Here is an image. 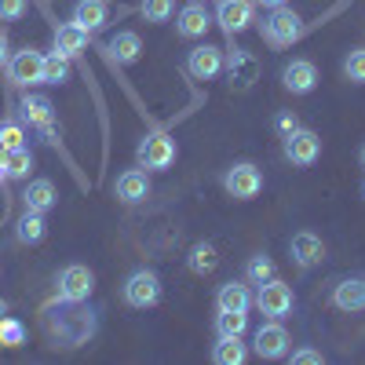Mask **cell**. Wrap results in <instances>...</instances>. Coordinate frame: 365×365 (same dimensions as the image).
Here are the masks:
<instances>
[{"mask_svg": "<svg viewBox=\"0 0 365 365\" xmlns=\"http://www.w3.org/2000/svg\"><path fill=\"white\" fill-rule=\"evenodd\" d=\"M8 58H11V51H8V34L0 29V66H8Z\"/></svg>", "mask_w": 365, "mask_h": 365, "instance_id": "f35d334b", "label": "cell"}, {"mask_svg": "<svg viewBox=\"0 0 365 365\" xmlns=\"http://www.w3.org/2000/svg\"><path fill=\"white\" fill-rule=\"evenodd\" d=\"M135 161H139V168H146V172H165V168H172V161H175V139H168L165 132H150V135L139 143V150H135Z\"/></svg>", "mask_w": 365, "mask_h": 365, "instance_id": "8992f818", "label": "cell"}, {"mask_svg": "<svg viewBox=\"0 0 365 365\" xmlns=\"http://www.w3.org/2000/svg\"><path fill=\"white\" fill-rule=\"evenodd\" d=\"M344 77H347L351 84H365V48L347 51V58H344Z\"/></svg>", "mask_w": 365, "mask_h": 365, "instance_id": "e575fe53", "label": "cell"}, {"mask_svg": "<svg viewBox=\"0 0 365 365\" xmlns=\"http://www.w3.org/2000/svg\"><path fill=\"white\" fill-rule=\"evenodd\" d=\"M282 150H285V158L299 168H311L318 158H322V135L311 132V128H296L289 135H282Z\"/></svg>", "mask_w": 365, "mask_h": 365, "instance_id": "52a82bcc", "label": "cell"}, {"mask_svg": "<svg viewBox=\"0 0 365 365\" xmlns=\"http://www.w3.org/2000/svg\"><path fill=\"white\" fill-rule=\"evenodd\" d=\"M70 77V58L58 55L55 48L44 55V70H41V84H66Z\"/></svg>", "mask_w": 365, "mask_h": 365, "instance_id": "83f0119b", "label": "cell"}, {"mask_svg": "<svg viewBox=\"0 0 365 365\" xmlns=\"http://www.w3.org/2000/svg\"><path fill=\"white\" fill-rule=\"evenodd\" d=\"M4 314H8V303H4V299H0V318H4Z\"/></svg>", "mask_w": 365, "mask_h": 365, "instance_id": "60d3db41", "label": "cell"}, {"mask_svg": "<svg viewBox=\"0 0 365 365\" xmlns=\"http://www.w3.org/2000/svg\"><path fill=\"white\" fill-rule=\"evenodd\" d=\"M88 48V29H81L77 22H66V26H58L55 29V51L58 55H66L70 63Z\"/></svg>", "mask_w": 365, "mask_h": 365, "instance_id": "7402d4cb", "label": "cell"}, {"mask_svg": "<svg viewBox=\"0 0 365 365\" xmlns=\"http://www.w3.org/2000/svg\"><path fill=\"white\" fill-rule=\"evenodd\" d=\"M212 22H216V19L205 11V4H197V0H194V4H187V8L175 15V34L179 37H205Z\"/></svg>", "mask_w": 365, "mask_h": 365, "instance_id": "d6986e66", "label": "cell"}, {"mask_svg": "<svg viewBox=\"0 0 365 365\" xmlns=\"http://www.w3.org/2000/svg\"><path fill=\"white\" fill-rule=\"evenodd\" d=\"M223 190L234 197V201H252L259 197L263 190V172L252 165V161H237L223 172Z\"/></svg>", "mask_w": 365, "mask_h": 365, "instance_id": "5b68a950", "label": "cell"}, {"mask_svg": "<svg viewBox=\"0 0 365 365\" xmlns=\"http://www.w3.org/2000/svg\"><path fill=\"white\" fill-rule=\"evenodd\" d=\"M187 70H190L194 81L220 77V73H223V48H216V44H197V48H190Z\"/></svg>", "mask_w": 365, "mask_h": 365, "instance_id": "5bb4252c", "label": "cell"}, {"mask_svg": "<svg viewBox=\"0 0 365 365\" xmlns=\"http://www.w3.org/2000/svg\"><path fill=\"white\" fill-rule=\"evenodd\" d=\"M292 365H322L325 361V354L322 351H314V347H299V351H292V354H285Z\"/></svg>", "mask_w": 365, "mask_h": 365, "instance_id": "8d00e7d4", "label": "cell"}, {"mask_svg": "<svg viewBox=\"0 0 365 365\" xmlns=\"http://www.w3.org/2000/svg\"><path fill=\"white\" fill-rule=\"evenodd\" d=\"M289 256H292V263L299 270H311V267H318L325 259V241L318 234H311V230H299V234L289 237Z\"/></svg>", "mask_w": 365, "mask_h": 365, "instance_id": "4fadbf2b", "label": "cell"}, {"mask_svg": "<svg viewBox=\"0 0 365 365\" xmlns=\"http://www.w3.org/2000/svg\"><path fill=\"white\" fill-rule=\"evenodd\" d=\"M292 303H296V296H292V289H289L285 282L270 278V282L259 285L256 307H259L267 318H285V314H292Z\"/></svg>", "mask_w": 365, "mask_h": 365, "instance_id": "8fae6325", "label": "cell"}, {"mask_svg": "<svg viewBox=\"0 0 365 365\" xmlns=\"http://www.w3.org/2000/svg\"><path fill=\"white\" fill-rule=\"evenodd\" d=\"M110 51L120 66H135L139 63V55H143V41L139 34H132V29H120V34L110 41Z\"/></svg>", "mask_w": 365, "mask_h": 365, "instance_id": "cb8c5ba5", "label": "cell"}, {"mask_svg": "<svg viewBox=\"0 0 365 365\" xmlns=\"http://www.w3.org/2000/svg\"><path fill=\"white\" fill-rule=\"evenodd\" d=\"M216 332L220 336H245L249 332V311H220L216 314Z\"/></svg>", "mask_w": 365, "mask_h": 365, "instance_id": "f1b7e54d", "label": "cell"}, {"mask_svg": "<svg viewBox=\"0 0 365 365\" xmlns=\"http://www.w3.org/2000/svg\"><path fill=\"white\" fill-rule=\"evenodd\" d=\"M252 351L263 358V361H278L289 354V329L282 325V318H270L267 325L256 329V340H252Z\"/></svg>", "mask_w": 365, "mask_h": 365, "instance_id": "ba28073f", "label": "cell"}, {"mask_svg": "<svg viewBox=\"0 0 365 365\" xmlns=\"http://www.w3.org/2000/svg\"><path fill=\"white\" fill-rule=\"evenodd\" d=\"M256 4H263V8H282V4H289V0H256Z\"/></svg>", "mask_w": 365, "mask_h": 365, "instance_id": "ab89813d", "label": "cell"}, {"mask_svg": "<svg viewBox=\"0 0 365 365\" xmlns=\"http://www.w3.org/2000/svg\"><path fill=\"white\" fill-rule=\"evenodd\" d=\"M216 22L227 37L245 34V29L256 22V4L252 0H220L216 4Z\"/></svg>", "mask_w": 365, "mask_h": 365, "instance_id": "30bf717a", "label": "cell"}, {"mask_svg": "<svg viewBox=\"0 0 365 365\" xmlns=\"http://www.w3.org/2000/svg\"><path fill=\"white\" fill-rule=\"evenodd\" d=\"M282 84H285V91H292V96H311V91L318 88V66L311 63V58H292V63L282 70Z\"/></svg>", "mask_w": 365, "mask_h": 365, "instance_id": "9a60e30c", "label": "cell"}, {"mask_svg": "<svg viewBox=\"0 0 365 365\" xmlns=\"http://www.w3.org/2000/svg\"><path fill=\"white\" fill-rule=\"evenodd\" d=\"M106 19H110V0H77L70 22H77L88 34H96V29L106 26Z\"/></svg>", "mask_w": 365, "mask_h": 365, "instance_id": "44dd1931", "label": "cell"}, {"mask_svg": "<svg viewBox=\"0 0 365 365\" xmlns=\"http://www.w3.org/2000/svg\"><path fill=\"white\" fill-rule=\"evenodd\" d=\"M120 296H125V303L128 307H135V311H150V307H158L161 303V278L154 270H132L128 278H125V285H120Z\"/></svg>", "mask_w": 365, "mask_h": 365, "instance_id": "7a4b0ae2", "label": "cell"}, {"mask_svg": "<svg viewBox=\"0 0 365 365\" xmlns=\"http://www.w3.org/2000/svg\"><path fill=\"white\" fill-rule=\"evenodd\" d=\"M332 307L344 314H358L365 311V278H344L332 289Z\"/></svg>", "mask_w": 365, "mask_h": 365, "instance_id": "e0dca14e", "label": "cell"}, {"mask_svg": "<svg viewBox=\"0 0 365 365\" xmlns=\"http://www.w3.org/2000/svg\"><path fill=\"white\" fill-rule=\"evenodd\" d=\"M26 344V325L19 318H0V347H22Z\"/></svg>", "mask_w": 365, "mask_h": 365, "instance_id": "d6a6232c", "label": "cell"}, {"mask_svg": "<svg viewBox=\"0 0 365 365\" xmlns=\"http://www.w3.org/2000/svg\"><path fill=\"white\" fill-rule=\"evenodd\" d=\"M296 128H299V120H296L292 110H282L278 117H274V132H278V135H289V132H296Z\"/></svg>", "mask_w": 365, "mask_h": 365, "instance_id": "74e56055", "label": "cell"}, {"mask_svg": "<svg viewBox=\"0 0 365 365\" xmlns=\"http://www.w3.org/2000/svg\"><path fill=\"white\" fill-rule=\"evenodd\" d=\"M41 70H44V51H37V48H22L8 58V81L15 88L41 84Z\"/></svg>", "mask_w": 365, "mask_h": 365, "instance_id": "9c48e42d", "label": "cell"}, {"mask_svg": "<svg viewBox=\"0 0 365 365\" xmlns=\"http://www.w3.org/2000/svg\"><path fill=\"white\" fill-rule=\"evenodd\" d=\"M197 4H205V0H197Z\"/></svg>", "mask_w": 365, "mask_h": 365, "instance_id": "ee69618b", "label": "cell"}, {"mask_svg": "<svg viewBox=\"0 0 365 365\" xmlns=\"http://www.w3.org/2000/svg\"><path fill=\"white\" fill-rule=\"evenodd\" d=\"M303 34V19L292 8H270V15L263 19V41L270 48H292Z\"/></svg>", "mask_w": 365, "mask_h": 365, "instance_id": "3957f363", "label": "cell"}, {"mask_svg": "<svg viewBox=\"0 0 365 365\" xmlns=\"http://www.w3.org/2000/svg\"><path fill=\"white\" fill-rule=\"evenodd\" d=\"M91 289H96V274H91L84 263H70L58 270V278H55V296L58 303H81L91 296Z\"/></svg>", "mask_w": 365, "mask_h": 365, "instance_id": "277c9868", "label": "cell"}, {"mask_svg": "<svg viewBox=\"0 0 365 365\" xmlns=\"http://www.w3.org/2000/svg\"><path fill=\"white\" fill-rule=\"evenodd\" d=\"M139 11H143V19H146V22L161 26V22H168V19L175 15V0H143Z\"/></svg>", "mask_w": 365, "mask_h": 365, "instance_id": "1f68e13d", "label": "cell"}, {"mask_svg": "<svg viewBox=\"0 0 365 365\" xmlns=\"http://www.w3.org/2000/svg\"><path fill=\"white\" fill-rule=\"evenodd\" d=\"M19 110H22V120H26V125L51 132V125H55V106H51L48 96H22Z\"/></svg>", "mask_w": 365, "mask_h": 365, "instance_id": "ffe728a7", "label": "cell"}, {"mask_svg": "<svg viewBox=\"0 0 365 365\" xmlns=\"http://www.w3.org/2000/svg\"><path fill=\"white\" fill-rule=\"evenodd\" d=\"M29 11V0H0V22H19Z\"/></svg>", "mask_w": 365, "mask_h": 365, "instance_id": "d590c367", "label": "cell"}, {"mask_svg": "<svg viewBox=\"0 0 365 365\" xmlns=\"http://www.w3.org/2000/svg\"><path fill=\"white\" fill-rule=\"evenodd\" d=\"M44 234H48V223H44L41 212H26V216L19 220V227H15V237L22 241V245H41Z\"/></svg>", "mask_w": 365, "mask_h": 365, "instance_id": "484cf974", "label": "cell"}, {"mask_svg": "<svg viewBox=\"0 0 365 365\" xmlns=\"http://www.w3.org/2000/svg\"><path fill=\"white\" fill-rule=\"evenodd\" d=\"M223 66H227V73H230V88H237V91H249V88L256 84V77H259L256 55L245 51V48H234V51L223 58Z\"/></svg>", "mask_w": 365, "mask_h": 365, "instance_id": "7c38bea8", "label": "cell"}, {"mask_svg": "<svg viewBox=\"0 0 365 365\" xmlns=\"http://www.w3.org/2000/svg\"><path fill=\"white\" fill-rule=\"evenodd\" d=\"M216 307L220 311H249L252 307V292L245 282H227L216 292Z\"/></svg>", "mask_w": 365, "mask_h": 365, "instance_id": "603a6c76", "label": "cell"}, {"mask_svg": "<svg viewBox=\"0 0 365 365\" xmlns=\"http://www.w3.org/2000/svg\"><path fill=\"white\" fill-rule=\"evenodd\" d=\"M113 194L125 201V205H139L150 197V175L143 168H128V172H120L117 182H113Z\"/></svg>", "mask_w": 365, "mask_h": 365, "instance_id": "2e32d148", "label": "cell"}, {"mask_svg": "<svg viewBox=\"0 0 365 365\" xmlns=\"http://www.w3.org/2000/svg\"><path fill=\"white\" fill-rule=\"evenodd\" d=\"M274 278V259L270 256H252L249 263H245V282L249 285H263V282H270Z\"/></svg>", "mask_w": 365, "mask_h": 365, "instance_id": "4dcf8cb0", "label": "cell"}, {"mask_svg": "<svg viewBox=\"0 0 365 365\" xmlns=\"http://www.w3.org/2000/svg\"><path fill=\"white\" fill-rule=\"evenodd\" d=\"M249 358V347L241 344V336H220L212 347V361L216 365H241Z\"/></svg>", "mask_w": 365, "mask_h": 365, "instance_id": "d4e9b609", "label": "cell"}, {"mask_svg": "<svg viewBox=\"0 0 365 365\" xmlns=\"http://www.w3.org/2000/svg\"><path fill=\"white\" fill-rule=\"evenodd\" d=\"M187 267H190L194 274H212V270L220 267L216 245H212V241H197V245L190 249V256H187Z\"/></svg>", "mask_w": 365, "mask_h": 365, "instance_id": "4316f807", "label": "cell"}, {"mask_svg": "<svg viewBox=\"0 0 365 365\" xmlns=\"http://www.w3.org/2000/svg\"><path fill=\"white\" fill-rule=\"evenodd\" d=\"M48 329H51V336L63 347H81V344H88L91 336H96L99 318H96V311L88 307V299L63 303L58 311L48 314Z\"/></svg>", "mask_w": 365, "mask_h": 365, "instance_id": "6da1fadb", "label": "cell"}, {"mask_svg": "<svg viewBox=\"0 0 365 365\" xmlns=\"http://www.w3.org/2000/svg\"><path fill=\"white\" fill-rule=\"evenodd\" d=\"M26 146V128L19 120H0V150H19Z\"/></svg>", "mask_w": 365, "mask_h": 365, "instance_id": "836d02e7", "label": "cell"}, {"mask_svg": "<svg viewBox=\"0 0 365 365\" xmlns=\"http://www.w3.org/2000/svg\"><path fill=\"white\" fill-rule=\"evenodd\" d=\"M55 201H58V194H55V182L51 179H29L26 182V190H22V208L26 212H51L55 208Z\"/></svg>", "mask_w": 365, "mask_h": 365, "instance_id": "ac0fdd59", "label": "cell"}, {"mask_svg": "<svg viewBox=\"0 0 365 365\" xmlns=\"http://www.w3.org/2000/svg\"><path fill=\"white\" fill-rule=\"evenodd\" d=\"M4 179H8V168H4V165H0V182H4Z\"/></svg>", "mask_w": 365, "mask_h": 365, "instance_id": "b9f144b4", "label": "cell"}, {"mask_svg": "<svg viewBox=\"0 0 365 365\" xmlns=\"http://www.w3.org/2000/svg\"><path fill=\"white\" fill-rule=\"evenodd\" d=\"M29 172H34V154H29V146L8 150V179H29Z\"/></svg>", "mask_w": 365, "mask_h": 365, "instance_id": "f546056e", "label": "cell"}, {"mask_svg": "<svg viewBox=\"0 0 365 365\" xmlns=\"http://www.w3.org/2000/svg\"><path fill=\"white\" fill-rule=\"evenodd\" d=\"M361 165H365V146H361Z\"/></svg>", "mask_w": 365, "mask_h": 365, "instance_id": "7bdbcfd3", "label": "cell"}]
</instances>
